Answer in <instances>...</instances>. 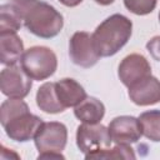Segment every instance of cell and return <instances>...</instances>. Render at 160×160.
Returning <instances> with one entry per match:
<instances>
[{
	"label": "cell",
	"instance_id": "1",
	"mask_svg": "<svg viewBox=\"0 0 160 160\" xmlns=\"http://www.w3.org/2000/svg\"><path fill=\"white\" fill-rule=\"evenodd\" d=\"M0 122L11 140L25 142L35 136L42 120L30 112L22 99L9 98L0 106Z\"/></svg>",
	"mask_w": 160,
	"mask_h": 160
},
{
	"label": "cell",
	"instance_id": "2",
	"mask_svg": "<svg viewBox=\"0 0 160 160\" xmlns=\"http://www.w3.org/2000/svg\"><path fill=\"white\" fill-rule=\"evenodd\" d=\"M132 22L121 14L106 18L91 34L94 48L100 58L115 55L130 39Z\"/></svg>",
	"mask_w": 160,
	"mask_h": 160
},
{
	"label": "cell",
	"instance_id": "3",
	"mask_svg": "<svg viewBox=\"0 0 160 160\" xmlns=\"http://www.w3.org/2000/svg\"><path fill=\"white\" fill-rule=\"evenodd\" d=\"M18 5L22 15V22L31 34L42 39H50L61 31L64 26L62 15L50 4L31 0Z\"/></svg>",
	"mask_w": 160,
	"mask_h": 160
},
{
	"label": "cell",
	"instance_id": "4",
	"mask_svg": "<svg viewBox=\"0 0 160 160\" xmlns=\"http://www.w3.org/2000/svg\"><path fill=\"white\" fill-rule=\"evenodd\" d=\"M34 142L39 151L38 159H64L61 152L68 142V129L59 121H42Z\"/></svg>",
	"mask_w": 160,
	"mask_h": 160
},
{
	"label": "cell",
	"instance_id": "5",
	"mask_svg": "<svg viewBox=\"0 0 160 160\" xmlns=\"http://www.w3.org/2000/svg\"><path fill=\"white\" fill-rule=\"evenodd\" d=\"M20 65L32 80H45L54 75L58 68L55 52L46 46H32L24 51Z\"/></svg>",
	"mask_w": 160,
	"mask_h": 160
},
{
	"label": "cell",
	"instance_id": "6",
	"mask_svg": "<svg viewBox=\"0 0 160 160\" xmlns=\"http://www.w3.org/2000/svg\"><path fill=\"white\" fill-rule=\"evenodd\" d=\"M111 138L109 129L102 124H86L82 122L76 130V145L79 150L88 155L96 150H102L110 146Z\"/></svg>",
	"mask_w": 160,
	"mask_h": 160
},
{
	"label": "cell",
	"instance_id": "7",
	"mask_svg": "<svg viewBox=\"0 0 160 160\" xmlns=\"http://www.w3.org/2000/svg\"><path fill=\"white\" fill-rule=\"evenodd\" d=\"M32 79L21 66L10 65L0 72V90L8 98L24 99L30 92Z\"/></svg>",
	"mask_w": 160,
	"mask_h": 160
},
{
	"label": "cell",
	"instance_id": "8",
	"mask_svg": "<svg viewBox=\"0 0 160 160\" xmlns=\"http://www.w3.org/2000/svg\"><path fill=\"white\" fill-rule=\"evenodd\" d=\"M69 55L71 61L81 68L94 66L100 58L94 48L91 34L86 31H76L70 38Z\"/></svg>",
	"mask_w": 160,
	"mask_h": 160
},
{
	"label": "cell",
	"instance_id": "9",
	"mask_svg": "<svg viewBox=\"0 0 160 160\" xmlns=\"http://www.w3.org/2000/svg\"><path fill=\"white\" fill-rule=\"evenodd\" d=\"M108 129L111 141L115 144H132L140 140L142 136L139 119L129 115L114 118L110 121Z\"/></svg>",
	"mask_w": 160,
	"mask_h": 160
},
{
	"label": "cell",
	"instance_id": "10",
	"mask_svg": "<svg viewBox=\"0 0 160 160\" xmlns=\"http://www.w3.org/2000/svg\"><path fill=\"white\" fill-rule=\"evenodd\" d=\"M118 75L121 82L125 86L130 88L141 79L151 75V66L144 55L130 54L121 60L119 65Z\"/></svg>",
	"mask_w": 160,
	"mask_h": 160
},
{
	"label": "cell",
	"instance_id": "11",
	"mask_svg": "<svg viewBox=\"0 0 160 160\" xmlns=\"http://www.w3.org/2000/svg\"><path fill=\"white\" fill-rule=\"evenodd\" d=\"M130 100L139 106L154 105L160 101V80L149 75L129 88Z\"/></svg>",
	"mask_w": 160,
	"mask_h": 160
},
{
	"label": "cell",
	"instance_id": "12",
	"mask_svg": "<svg viewBox=\"0 0 160 160\" xmlns=\"http://www.w3.org/2000/svg\"><path fill=\"white\" fill-rule=\"evenodd\" d=\"M55 90L59 101L65 109L72 106L75 108L88 96L84 88L76 80L70 78H65L55 82Z\"/></svg>",
	"mask_w": 160,
	"mask_h": 160
},
{
	"label": "cell",
	"instance_id": "13",
	"mask_svg": "<svg viewBox=\"0 0 160 160\" xmlns=\"http://www.w3.org/2000/svg\"><path fill=\"white\" fill-rule=\"evenodd\" d=\"M24 54V44L16 32H0V61L2 65H16Z\"/></svg>",
	"mask_w": 160,
	"mask_h": 160
},
{
	"label": "cell",
	"instance_id": "14",
	"mask_svg": "<svg viewBox=\"0 0 160 160\" xmlns=\"http://www.w3.org/2000/svg\"><path fill=\"white\" fill-rule=\"evenodd\" d=\"M74 115L81 122L98 124L102 120V118L105 115V106L96 98L86 96L79 105L75 106Z\"/></svg>",
	"mask_w": 160,
	"mask_h": 160
},
{
	"label": "cell",
	"instance_id": "15",
	"mask_svg": "<svg viewBox=\"0 0 160 160\" xmlns=\"http://www.w3.org/2000/svg\"><path fill=\"white\" fill-rule=\"evenodd\" d=\"M36 105L48 114H59L65 110L56 95L55 82H45L38 89Z\"/></svg>",
	"mask_w": 160,
	"mask_h": 160
},
{
	"label": "cell",
	"instance_id": "16",
	"mask_svg": "<svg viewBox=\"0 0 160 160\" xmlns=\"http://www.w3.org/2000/svg\"><path fill=\"white\" fill-rule=\"evenodd\" d=\"M22 15L18 4L0 6V32H18L21 28Z\"/></svg>",
	"mask_w": 160,
	"mask_h": 160
},
{
	"label": "cell",
	"instance_id": "17",
	"mask_svg": "<svg viewBox=\"0 0 160 160\" xmlns=\"http://www.w3.org/2000/svg\"><path fill=\"white\" fill-rule=\"evenodd\" d=\"M142 135L155 142L160 141V110H149L138 118Z\"/></svg>",
	"mask_w": 160,
	"mask_h": 160
},
{
	"label": "cell",
	"instance_id": "18",
	"mask_svg": "<svg viewBox=\"0 0 160 160\" xmlns=\"http://www.w3.org/2000/svg\"><path fill=\"white\" fill-rule=\"evenodd\" d=\"M86 159H135V152L130 144H116L112 149H102L85 155Z\"/></svg>",
	"mask_w": 160,
	"mask_h": 160
},
{
	"label": "cell",
	"instance_id": "19",
	"mask_svg": "<svg viewBox=\"0 0 160 160\" xmlns=\"http://www.w3.org/2000/svg\"><path fill=\"white\" fill-rule=\"evenodd\" d=\"M158 0H124L125 8L135 15H148L152 12Z\"/></svg>",
	"mask_w": 160,
	"mask_h": 160
},
{
	"label": "cell",
	"instance_id": "20",
	"mask_svg": "<svg viewBox=\"0 0 160 160\" xmlns=\"http://www.w3.org/2000/svg\"><path fill=\"white\" fill-rule=\"evenodd\" d=\"M146 49L156 61H160V36H154L151 40H149Z\"/></svg>",
	"mask_w": 160,
	"mask_h": 160
},
{
	"label": "cell",
	"instance_id": "21",
	"mask_svg": "<svg viewBox=\"0 0 160 160\" xmlns=\"http://www.w3.org/2000/svg\"><path fill=\"white\" fill-rule=\"evenodd\" d=\"M62 5L65 6H69V8H74V6H78L82 0H59Z\"/></svg>",
	"mask_w": 160,
	"mask_h": 160
},
{
	"label": "cell",
	"instance_id": "22",
	"mask_svg": "<svg viewBox=\"0 0 160 160\" xmlns=\"http://www.w3.org/2000/svg\"><path fill=\"white\" fill-rule=\"evenodd\" d=\"M115 0H95V2H98V4H100V5H104V6H106V5H110V4H112Z\"/></svg>",
	"mask_w": 160,
	"mask_h": 160
},
{
	"label": "cell",
	"instance_id": "23",
	"mask_svg": "<svg viewBox=\"0 0 160 160\" xmlns=\"http://www.w3.org/2000/svg\"><path fill=\"white\" fill-rule=\"evenodd\" d=\"M14 1H15V4H25V2H29L31 0H14Z\"/></svg>",
	"mask_w": 160,
	"mask_h": 160
},
{
	"label": "cell",
	"instance_id": "24",
	"mask_svg": "<svg viewBox=\"0 0 160 160\" xmlns=\"http://www.w3.org/2000/svg\"><path fill=\"white\" fill-rule=\"evenodd\" d=\"M159 21H160V12H159Z\"/></svg>",
	"mask_w": 160,
	"mask_h": 160
}]
</instances>
